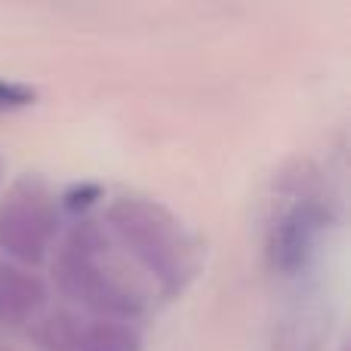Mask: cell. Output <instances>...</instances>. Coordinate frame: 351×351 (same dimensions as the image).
<instances>
[{"label": "cell", "mask_w": 351, "mask_h": 351, "mask_svg": "<svg viewBox=\"0 0 351 351\" xmlns=\"http://www.w3.org/2000/svg\"><path fill=\"white\" fill-rule=\"evenodd\" d=\"M105 219V231L158 280L160 290L176 293L185 287L191 274V241L160 200L123 194L111 200Z\"/></svg>", "instance_id": "obj_2"}, {"label": "cell", "mask_w": 351, "mask_h": 351, "mask_svg": "<svg viewBox=\"0 0 351 351\" xmlns=\"http://www.w3.org/2000/svg\"><path fill=\"white\" fill-rule=\"evenodd\" d=\"M324 234V206L299 197L274 216L268 228V262L280 278H296L311 265Z\"/></svg>", "instance_id": "obj_5"}, {"label": "cell", "mask_w": 351, "mask_h": 351, "mask_svg": "<svg viewBox=\"0 0 351 351\" xmlns=\"http://www.w3.org/2000/svg\"><path fill=\"white\" fill-rule=\"evenodd\" d=\"M278 351H308V348H305V346H302V342H299V339H296V342H284V346H280Z\"/></svg>", "instance_id": "obj_9"}, {"label": "cell", "mask_w": 351, "mask_h": 351, "mask_svg": "<svg viewBox=\"0 0 351 351\" xmlns=\"http://www.w3.org/2000/svg\"><path fill=\"white\" fill-rule=\"evenodd\" d=\"M99 200V188L96 185H77V188H71V191H65V197H62V204L68 206L71 213H84L86 206H93Z\"/></svg>", "instance_id": "obj_8"}, {"label": "cell", "mask_w": 351, "mask_h": 351, "mask_svg": "<svg viewBox=\"0 0 351 351\" xmlns=\"http://www.w3.org/2000/svg\"><path fill=\"white\" fill-rule=\"evenodd\" d=\"M0 173H3V160H0Z\"/></svg>", "instance_id": "obj_10"}, {"label": "cell", "mask_w": 351, "mask_h": 351, "mask_svg": "<svg viewBox=\"0 0 351 351\" xmlns=\"http://www.w3.org/2000/svg\"><path fill=\"white\" fill-rule=\"evenodd\" d=\"M31 339L40 351H142V336L127 321L84 315V311H49L31 327Z\"/></svg>", "instance_id": "obj_4"}, {"label": "cell", "mask_w": 351, "mask_h": 351, "mask_svg": "<svg viewBox=\"0 0 351 351\" xmlns=\"http://www.w3.org/2000/svg\"><path fill=\"white\" fill-rule=\"evenodd\" d=\"M59 234L56 197L37 179H19L0 200V250L16 265H40Z\"/></svg>", "instance_id": "obj_3"}, {"label": "cell", "mask_w": 351, "mask_h": 351, "mask_svg": "<svg viewBox=\"0 0 351 351\" xmlns=\"http://www.w3.org/2000/svg\"><path fill=\"white\" fill-rule=\"evenodd\" d=\"M47 308V287L34 271L0 256V321L34 324Z\"/></svg>", "instance_id": "obj_6"}, {"label": "cell", "mask_w": 351, "mask_h": 351, "mask_svg": "<svg viewBox=\"0 0 351 351\" xmlns=\"http://www.w3.org/2000/svg\"><path fill=\"white\" fill-rule=\"evenodd\" d=\"M37 99V93L25 84H16V80H0V114L3 111H16L25 108Z\"/></svg>", "instance_id": "obj_7"}, {"label": "cell", "mask_w": 351, "mask_h": 351, "mask_svg": "<svg viewBox=\"0 0 351 351\" xmlns=\"http://www.w3.org/2000/svg\"><path fill=\"white\" fill-rule=\"evenodd\" d=\"M56 284L86 315L133 321L145 311V296L130 271L111 253L108 231L93 219H80L56 250Z\"/></svg>", "instance_id": "obj_1"}, {"label": "cell", "mask_w": 351, "mask_h": 351, "mask_svg": "<svg viewBox=\"0 0 351 351\" xmlns=\"http://www.w3.org/2000/svg\"><path fill=\"white\" fill-rule=\"evenodd\" d=\"M0 351H6V348H0Z\"/></svg>", "instance_id": "obj_11"}]
</instances>
